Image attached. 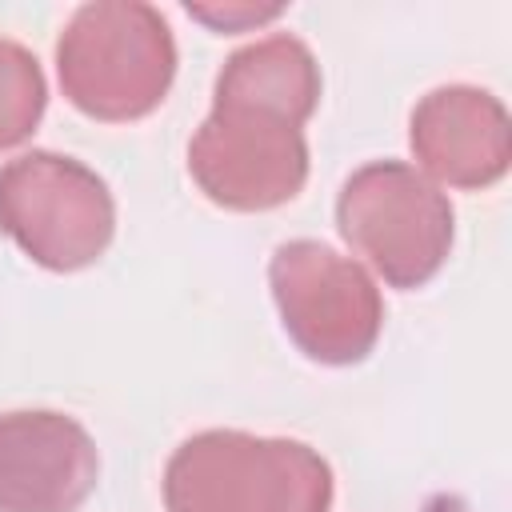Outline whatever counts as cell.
<instances>
[{"instance_id": "obj_3", "label": "cell", "mask_w": 512, "mask_h": 512, "mask_svg": "<svg viewBox=\"0 0 512 512\" xmlns=\"http://www.w3.org/2000/svg\"><path fill=\"white\" fill-rule=\"evenodd\" d=\"M336 228L384 284H428L456 240V212L440 184L408 160H372L356 168L336 196Z\"/></svg>"}, {"instance_id": "obj_2", "label": "cell", "mask_w": 512, "mask_h": 512, "mask_svg": "<svg viewBox=\"0 0 512 512\" xmlns=\"http://www.w3.org/2000/svg\"><path fill=\"white\" fill-rule=\"evenodd\" d=\"M56 76L72 108L124 124L156 112L176 80V40L144 0L80 4L56 40Z\"/></svg>"}, {"instance_id": "obj_8", "label": "cell", "mask_w": 512, "mask_h": 512, "mask_svg": "<svg viewBox=\"0 0 512 512\" xmlns=\"http://www.w3.org/2000/svg\"><path fill=\"white\" fill-rule=\"evenodd\" d=\"M408 144L432 184L476 192L504 180L512 164V120L488 88L440 84L416 100Z\"/></svg>"}, {"instance_id": "obj_6", "label": "cell", "mask_w": 512, "mask_h": 512, "mask_svg": "<svg viewBox=\"0 0 512 512\" xmlns=\"http://www.w3.org/2000/svg\"><path fill=\"white\" fill-rule=\"evenodd\" d=\"M196 188L228 212H268L300 196L308 180L304 124L284 112L212 100L208 120L188 140Z\"/></svg>"}, {"instance_id": "obj_11", "label": "cell", "mask_w": 512, "mask_h": 512, "mask_svg": "<svg viewBox=\"0 0 512 512\" xmlns=\"http://www.w3.org/2000/svg\"><path fill=\"white\" fill-rule=\"evenodd\" d=\"M284 12V4H188V16L208 24L212 32H248V28H260L268 20H276Z\"/></svg>"}, {"instance_id": "obj_4", "label": "cell", "mask_w": 512, "mask_h": 512, "mask_svg": "<svg viewBox=\"0 0 512 512\" xmlns=\"http://www.w3.org/2000/svg\"><path fill=\"white\" fill-rule=\"evenodd\" d=\"M0 232L48 272H80L108 252L116 204L88 164L32 148L0 168Z\"/></svg>"}, {"instance_id": "obj_10", "label": "cell", "mask_w": 512, "mask_h": 512, "mask_svg": "<svg viewBox=\"0 0 512 512\" xmlns=\"http://www.w3.org/2000/svg\"><path fill=\"white\" fill-rule=\"evenodd\" d=\"M48 108V84L40 60L20 44L0 36V152L24 144Z\"/></svg>"}, {"instance_id": "obj_7", "label": "cell", "mask_w": 512, "mask_h": 512, "mask_svg": "<svg viewBox=\"0 0 512 512\" xmlns=\"http://www.w3.org/2000/svg\"><path fill=\"white\" fill-rule=\"evenodd\" d=\"M100 476L96 440L56 408L0 416V512H76Z\"/></svg>"}, {"instance_id": "obj_1", "label": "cell", "mask_w": 512, "mask_h": 512, "mask_svg": "<svg viewBox=\"0 0 512 512\" xmlns=\"http://www.w3.org/2000/svg\"><path fill=\"white\" fill-rule=\"evenodd\" d=\"M332 464L304 440L204 428L164 464L168 512H328Z\"/></svg>"}, {"instance_id": "obj_5", "label": "cell", "mask_w": 512, "mask_h": 512, "mask_svg": "<svg viewBox=\"0 0 512 512\" xmlns=\"http://www.w3.org/2000/svg\"><path fill=\"white\" fill-rule=\"evenodd\" d=\"M268 288L292 344L316 364H360L384 328V296L364 264L320 240H284L268 260Z\"/></svg>"}, {"instance_id": "obj_9", "label": "cell", "mask_w": 512, "mask_h": 512, "mask_svg": "<svg viewBox=\"0 0 512 512\" xmlns=\"http://www.w3.org/2000/svg\"><path fill=\"white\" fill-rule=\"evenodd\" d=\"M212 100L272 108L304 124L320 104V64L300 36L272 32L224 60Z\"/></svg>"}]
</instances>
